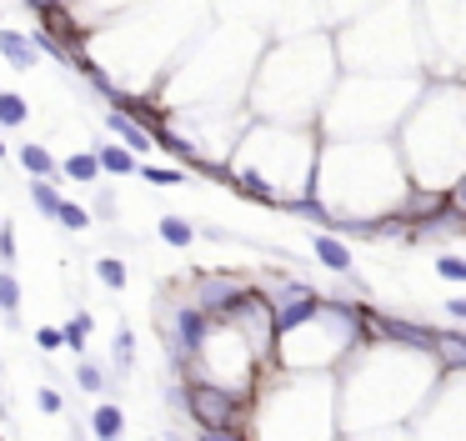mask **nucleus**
Returning <instances> with one entry per match:
<instances>
[{
	"label": "nucleus",
	"instance_id": "obj_19",
	"mask_svg": "<svg viewBox=\"0 0 466 441\" xmlns=\"http://www.w3.org/2000/svg\"><path fill=\"white\" fill-rule=\"evenodd\" d=\"M156 236H161L166 246L185 251L195 241V221H185V216H161V221H156Z\"/></svg>",
	"mask_w": 466,
	"mask_h": 441
},
{
	"label": "nucleus",
	"instance_id": "obj_22",
	"mask_svg": "<svg viewBox=\"0 0 466 441\" xmlns=\"http://www.w3.org/2000/svg\"><path fill=\"white\" fill-rule=\"evenodd\" d=\"M281 211H291V216H301V221H311L316 231H337V221L326 216V206L316 201V196H301V201H286Z\"/></svg>",
	"mask_w": 466,
	"mask_h": 441
},
{
	"label": "nucleus",
	"instance_id": "obj_32",
	"mask_svg": "<svg viewBox=\"0 0 466 441\" xmlns=\"http://www.w3.org/2000/svg\"><path fill=\"white\" fill-rule=\"evenodd\" d=\"M436 271H442L446 281H466V261L452 256V251H442V256H436Z\"/></svg>",
	"mask_w": 466,
	"mask_h": 441
},
{
	"label": "nucleus",
	"instance_id": "obj_11",
	"mask_svg": "<svg viewBox=\"0 0 466 441\" xmlns=\"http://www.w3.org/2000/svg\"><path fill=\"white\" fill-rule=\"evenodd\" d=\"M311 256L321 261L331 276H351L357 271V256H351V246L341 236H331V231H311Z\"/></svg>",
	"mask_w": 466,
	"mask_h": 441
},
{
	"label": "nucleus",
	"instance_id": "obj_30",
	"mask_svg": "<svg viewBox=\"0 0 466 441\" xmlns=\"http://www.w3.org/2000/svg\"><path fill=\"white\" fill-rule=\"evenodd\" d=\"M15 256H21V246H15V226L11 221H0V271H11Z\"/></svg>",
	"mask_w": 466,
	"mask_h": 441
},
{
	"label": "nucleus",
	"instance_id": "obj_12",
	"mask_svg": "<svg viewBox=\"0 0 466 441\" xmlns=\"http://www.w3.org/2000/svg\"><path fill=\"white\" fill-rule=\"evenodd\" d=\"M106 130H110V136H116V146H120V151H130V156H136V161L156 151V146H151V130H146L141 120L120 116V110H106Z\"/></svg>",
	"mask_w": 466,
	"mask_h": 441
},
{
	"label": "nucleus",
	"instance_id": "obj_27",
	"mask_svg": "<svg viewBox=\"0 0 466 441\" xmlns=\"http://www.w3.org/2000/svg\"><path fill=\"white\" fill-rule=\"evenodd\" d=\"M55 221H61L65 231H90V216H86V206H81V201H61Z\"/></svg>",
	"mask_w": 466,
	"mask_h": 441
},
{
	"label": "nucleus",
	"instance_id": "obj_3",
	"mask_svg": "<svg viewBox=\"0 0 466 441\" xmlns=\"http://www.w3.org/2000/svg\"><path fill=\"white\" fill-rule=\"evenodd\" d=\"M406 191L412 186H406V171L396 161L391 140H321L316 146L311 196L337 221L331 236H341L347 226H366V221L391 216Z\"/></svg>",
	"mask_w": 466,
	"mask_h": 441
},
{
	"label": "nucleus",
	"instance_id": "obj_14",
	"mask_svg": "<svg viewBox=\"0 0 466 441\" xmlns=\"http://www.w3.org/2000/svg\"><path fill=\"white\" fill-rule=\"evenodd\" d=\"M90 436L96 441H120L126 436V411H120V401H96V411H90Z\"/></svg>",
	"mask_w": 466,
	"mask_h": 441
},
{
	"label": "nucleus",
	"instance_id": "obj_31",
	"mask_svg": "<svg viewBox=\"0 0 466 441\" xmlns=\"http://www.w3.org/2000/svg\"><path fill=\"white\" fill-rule=\"evenodd\" d=\"M35 407H41L45 417H61V411H65V397H61L55 387H41V391H35Z\"/></svg>",
	"mask_w": 466,
	"mask_h": 441
},
{
	"label": "nucleus",
	"instance_id": "obj_34",
	"mask_svg": "<svg viewBox=\"0 0 466 441\" xmlns=\"http://www.w3.org/2000/svg\"><path fill=\"white\" fill-rule=\"evenodd\" d=\"M446 316H452V326L461 331V321H466V302H461V296H452V302H446Z\"/></svg>",
	"mask_w": 466,
	"mask_h": 441
},
{
	"label": "nucleus",
	"instance_id": "obj_10",
	"mask_svg": "<svg viewBox=\"0 0 466 441\" xmlns=\"http://www.w3.org/2000/svg\"><path fill=\"white\" fill-rule=\"evenodd\" d=\"M246 291H251V276H241V271H206V276L191 281V296H181V302L191 312H201L206 321H221Z\"/></svg>",
	"mask_w": 466,
	"mask_h": 441
},
{
	"label": "nucleus",
	"instance_id": "obj_8",
	"mask_svg": "<svg viewBox=\"0 0 466 441\" xmlns=\"http://www.w3.org/2000/svg\"><path fill=\"white\" fill-rule=\"evenodd\" d=\"M361 346L357 302L347 296H321L316 312L301 326L281 331L271 341V371H296V377H337V366Z\"/></svg>",
	"mask_w": 466,
	"mask_h": 441
},
{
	"label": "nucleus",
	"instance_id": "obj_24",
	"mask_svg": "<svg viewBox=\"0 0 466 441\" xmlns=\"http://www.w3.org/2000/svg\"><path fill=\"white\" fill-rule=\"evenodd\" d=\"M0 316L11 326H21V281L11 271H0Z\"/></svg>",
	"mask_w": 466,
	"mask_h": 441
},
{
	"label": "nucleus",
	"instance_id": "obj_36",
	"mask_svg": "<svg viewBox=\"0 0 466 441\" xmlns=\"http://www.w3.org/2000/svg\"><path fill=\"white\" fill-rule=\"evenodd\" d=\"M0 161H5V140H0Z\"/></svg>",
	"mask_w": 466,
	"mask_h": 441
},
{
	"label": "nucleus",
	"instance_id": "obj_18",
	"mask_svg": "<svg viewBox=\"0 0 466 441\" xmlns=\"http://www.w3.org/2000/svg\"><path fill=\"white\" fill-rule=\"evenodd\" d=\"M110 361H116V377H130V371H136V331H130V326H116V336H110Z\"/></svg>",
	"mask_w": 466,
	"mask_h": 441
},
{
	"label": "nucleus",
	"instance_id": "obj_5",
	"mask_svg": "<svg viewBox=\"0 0 466 441\" xmlns=\"http://www.w3.org/2000/svg\"><path fill=\"white\" fill-rule=\"evenodd\" d=\"M246 441H341L337 431V377L261 371L246 411Z\"/></svg>",
	"mask_w": 466,
	"mask_h": 441
},
{
	"label": "nucleus",
	"instance_id": "obj_28",
	"mask_svg": "<svg viewBox=\"0 0 466 441\" xmlns=\"http://www.w3.org/2000/svg\"><path fill=\"white\" fill-rule=\"evenodd\" d=\"M136 176L151 186H185V171H166V166H136Z\"/></svg>",
	"mask_w": 466,
	"mask_h": 441
},
{
	"label": "nucleus",
	"instance_id": "obj_26",
	"mask_svg": "<svg viewBox=\"0 0 466 441\" xmlns=\"http://www.w3.org/2000/svg\"><path fill=\"white\" fill-rule=\"evenodd\" d=\"M31 201H35V211H41V216H51V221H55V211H61L65 196L55 191L51 181H31Z\"/></svg>",
	"mask_w": 466,
	"mask_h": 441
},
{
	"label": "nucleus",
	"instance_id": "obj_29",
	"mask_svg": "<svg viewBox=\"0 0 466 441\" xmlns=\"http://www.w3.org/2000/svg\"><path fill=\"white\" fill-rule=\"evenodd\" d=\"M86 216H90V221H106V226H110V221H116V216H120V206H116V196H90V206H86Z\"/></svg>",
	"mask_w": 466,
	"mask_h": 441
},
{
	"label": "nucleus",
	"instance_id": "obj_20",
	"mask_svg": "<svg viewBox=\"0 0 466 441\" xmlns=\"http://www.w3.org/2000/svg\"><path fill=\"white\" fill-rule=\"evenodd\" d=\"M61 176H65V181H76V186H96L100 166H96V156H90V151H76V156H65V161H61Z\"/></svg>",
	"mask_w": 466,
	"mask_h": 441
},
{
	"label": "nucleus",
	"instance_id": "obj_7",
	"mask_svg": "<svg viewBox=\"0 0 466 441\" xmlns=\"http://www.w3.org/2000/svg\"><path fill=\"white\" fill-rule=\"evenodd\" d=\"M316 130H291V126H266V120H246L241 140L231 146V176H251L261 181L276 201H301L311 196V171H316Z\"/></svg>",
	"mask_w": 466,
	"mask_h": 441
},
{
	"label": "nucleus",
	"instance_id": "obj_4",
	"mask_svg": "<svg viewBox=\"0 0 466 441\" xmlns=\"http://www.w3.org/2000/svg\"><path fill=\"white\" fill-rule=\"evenodd\" d=\"M396 161L412 191L456 196L461 191V156H466V91L456 76L422 81L406 120L391 136Z\"/></svg>",
	"mask_w": 466,
	"mask_h": 441
},
{
	"label": "nucleus",
	"instance_id": "obj_35",
	"mask_svg": "<svg viewBox=\"0 0 466 441\" xmlns=\"http://www.w3.org/2000/svg\"><path fill=\"white\" fill-rule=\"evenodd\" d=\"M195 441H246V431H201Z\"/></svg>",
	"mask_w": 466,
	"mask_h": 441
},
{
	"label": "nucleus",
	"instance_id": "obj_2",
	"mask_svg": "<svg viewBox=\"0 0 466 441\" xmlns=\"http://www.w3.org/2000/svg\"><path fill=\"white\" fill-rule=\"evenodd\" d=\"M341 81L331 35H286L256 55V71L246 81V116L266 126H291V130H316L331 86Z\"/></svg>",
	"mask_w": 466,
	"mask_h": 441
},
{
	"label": "nucleus",
	"instance_id": "obj_16",
	"mask_svg": "<svg viewBox=\"0 0 466 441\" xmlns=\"http://www.w3.org/2000/svg\"><path fill=\"white\" fill-rule=\"evenodd\" d=\"M90 156H96V166H100V171H110V176H136V166H141L130 151H120L116 140H100Z\"/></svg>",
	"mask_w": 466,
	"mask_h": 441
},
{
	"label": "nucleus",
	"instance_id": "obj_1",
	"mask_svg": "<svg viewBox=\"0 0 466 441\" xmlns=\"http://www.w3.org/2000/svg\"><path fill=\"white\" fill-rule=\"evenodd\" d=\"M442 371L426 351H406L391 341H361L337 366V431L341 436H381L402 431L436 397Z\"/></svg>",
	"mask_w": 466,
	"mask_h": 441
},
{
	"label": "nucleus",
	"instance_id": "obj_21",
	"mask_svg": "<svg viewBox=\"0 0 466 441\" xmlns=\"http://www.w3.org/2000/svg\"><path fill=\"white\" fill-rule=\"evenodd\" d=\"M25 120H31V101L0 86V130H21Z\"/></svg>",
	"mask_w": 466,
	"mask_h": 441
},
{
	"label": "nucleus",
	"instance_id": "obj_15",
	"mask_svg": "<svg viewBox=\"0 0 466 441\" xmlns=\"http://www.w3.org/2000/svg\"><path fill=\"white\" fill-rule=\"evenodd\" d=\"M21 166L31 171V181H51V186L61 181V161L45 151L41 140H25V146H21Z\"/></svg>",
	"mask_w": 466,
	"mask_h": 441
},
{
	"label": "nucleus",
	"instance_id": "obj_25",
	"mask_svg": "<svg viewBox=\"0 0 466 441\" xmlns=\"http://www.w3.org/2000/svg\"><path fill=\"white\" fill-rule=\"evenodd\" d=\"M96 281H100V286H106V291H126V261H120V256H96Z\"/></svg>",
	"mask_w": 466,
	"mask_h": 441
},
{
	"label": "nucleus",
	"instance_id": "obj_6",
	"mask_svg": "<svg viewBox=\"0 0 466 441\" xmlns=\"http://www.w3.org/2000/svg\"><path fill=\"white\" fill-rule=\"evenodd\" d=\"M416 91V76H341L316 116V140H391Z\"/></svg>",
	"mask_w": 466,
	"mask_h": 441
},
{
	"label": "nucleus",
	"instance_id": "obj_17",
	"mask_svg": "<svg viewBox=\"0 0 466 441\" xmlns=\"http://www.w3.org/2000/svg\"><path fill=\"white\" fill-rule=\"evenodd\" d=\"M76 387L86 391V397H106V391L116 387V377H106V371H100V361L81 356V361H76Z\"/></svg>",
	"mask_w": 466,
	"mask_h": 441
},
{
	"label": "nucleus",
	"instance_id": "obj_23",
	"mask_svg": "<svg viewBox=\"0 0 466 441\" xmlns=\"http://www.w3.org/2000/svg\"><path fill=\"white\" fill-rule=\"evenodd\" d=\"M90 326H96V321H90V312H76V316H71V321L61 326V346H71V351H76V356H86Z\"/></svg>",
	"mask_w": 466,
	"mask_h": 441
},
{
	"label": "nucleus",
	"instance_id": "obj_13",
	"mask_svg": "<svg viewBox=\"0 0 466 441\" xmlns=\"http://www.w3.org/2000/svg\"><path fill=\"white\" fill-rule=\"evenodd\" d=\"M0 61L11 65L15 76H25V71L41 61V51H35V35H25V31H5V25H0Z\"/></svg>",
	"mask_w": 466,
	"mask_h": 441
},
{
	"label": "nucleus",
	"instance_id": "obj_33",
	"mask_svg": "<svg viewBox=\"0 0 466 441\" xmlns=\"http://www.w3.org/2000/svg\"><path fill=\"white\" fill-rule=\"evenodd\" d=\"M35 346H41L45 356H55L61 351V326H41V331H35Z\"/></svg>",
	"mask_w": 466,
	"mask_h": 441
},
{
	"label": "nucleus",
	"instance_id": "obj_9",
	"mask_svg": "<svg viewBox=\"0 0 466 441\" xmlns=\"http://www.w3.org/2000/svg\"><path fill=\"white\" fill-rule=\"evenodd\" d=\"M246 397H231L206 381H185V417L195 421V431H246Z\"/></svg>",
	"mask_w": 466,
	"mask_h": 441
}]
</instances>
